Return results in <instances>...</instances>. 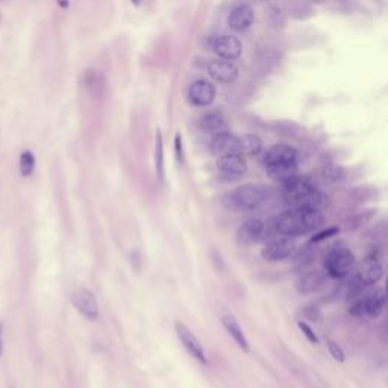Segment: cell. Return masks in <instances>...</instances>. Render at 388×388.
Instances as JSON below:
<instances>
[{"mask_svg": "<svg viewBox=\"0 0 388 388\" xmlns=\"http://www.w3.org/2000/svg\"><path fill=\"white\" fill-rule=\"evenodd\" d=\"M217 168L223 176H227L229 179H237L248 171V164L243 155H224L219 156Z\"/></svg>", "mask_w": 388, "mask_h": 388, "instance_id": "8fae6325", "label": "cell"}, {"mask_svg": "<svg viewBox=\"0 0 388 388\" xmlns=\"http://www.w3.org/2000/svg\"><path fill=\"white\" fill-rule=\"evenodd\" d=\"M264 234V223L258 219H250L248 222H244L238 232H237V240L243 246H249L256 243Z\"/></svg>", "mask_w": 388, "mask_h": 388, "instance_id": "e0dca14e", "label": "cell"}, {"mask_svg": "<svg viewBox=\"0 0 388 388\" xmlns=\"http://www.w3.org/2000/svg\"><path fill=\"white\" fill-rule=\"evenodd\" d=\"M297 161V150L288 144H276L264 155V166L276 163H294Z\"/></svg>", "mask_w": 388, "mask_h": 388, "instance_id": "ac0fdd59", "label": "cell"}, {"mask_svg": "<svg viewBox=\"0 0 388 388\" xmlns=\"http://www.w3.org/2000/svg\"><path fill=\"white\" fill-rule=\"evenodd\" d=\"M72 304L85 317V319L91 320V322H94V320L99 319V304H97V299H96V296L90 290H88V288H83V287L76 288L72 293Z\"/></svg>", "mask_w": 388, "mask_h": 388, "instance_id": "9c48e42d", "label": "cell"}, {"mask_svg": "<svg viewBox=\"0 0 388 388\" xmlns=\"http://www.w3.org/2000/svg\"><path fill=\"white\" fill-rule=\"evenodd\" d=\"M174 331H176V335H178V338L181 341V344L184 346V349L188 352V354L197 360L199 362L202 364H206L208 360H206V354H205V349L200 343V340L194 335L188 326H185L182 322H176L174 323Z\"/></svg>", "mask_w": 388, "mask_h": 388, "instance_id": "ba28073f", "label": "cell"}, {"mask_svg": "<svg viewBox=\"0 0 388 388\" xmlns=\"http://www.w3.org/2000/svg\"><path fill=\"white\" fill-rule=\"evenodd\" d=\"M269 197V188L261 184H246L232 191H229L223 197L227 208L235 211H252L258 208Z\"/></svg>", "mask_w": 388, "mask_h": 388, "instance_id": "3957f363", "label": "cell"}, {"mask_svg": "<svg viewBox=\"0 0 388 388\" xmlns=\"http://www.w3.org/2000/svg\"><path fill=\"white\" fill-rule=\"evenodd\" d=\"M355 264V256L346 248H333L325 258V272L333 279L346 277Z\"/></svg>", "mask_w": 388, "mask_h": 388, "instance_id": "277c9868", "label": "cell"}, {"mask_svg": "<svg viewBox=\"0 0 388 388\" xmlns=\"http://www.w3.org/2000/svg\"><path fill=\"white\" fill-rule=\"evenodd\" d=\"M211 152L217 156L241 155L240 138H237L231 132H223V134L214 135L213 141H211Z\"/></svg>", "mask_w": 388, "mask_h": 388, "instance_id": "7c38bea8", "label": "cell"}, {"mask_svg": "<svg viewBox=\"0 0 388 388\" xmlns=\"http://www.w3.org/2000/svg\"><path fill=\"white\" fill-rule=\"evenodd\" d=\"M0 19H2V15H0Z\"/></svg>", "mask_w": 388, "mask_h": 388, "instance_id": "d6a6232c", "label": "cell"}, {"mask_svg": "<svg viewBox=\"0 0 388 388\" xmlns=\"http://www.w3.org/2000/svg\"><path fill=\"white\" fill-rule=\"evenodd\" d=\"M216 54L226 61H234L241 55V43L231 35H222L214 40Z\"/></svg>", "mask_w": 388, "mask_h": 388, "instance_id": "2e32d148", "label": "cell"}, {"mask_svg": "<svg viewBox=\"0 0 388 388\" xmlns=\"http://www.w3.org/2000/svg\"><path fill=\"white\" fill-rule=\"evenodd\" d=\"M219 317H220V322H222L223 328L226 329V332L229 335H231L232 340L238 344V347L243 349L244 352H249V341H248V338H246V333L241 329L240 323L237 322L235 315L231 311H227L226 308H222L219 311Z\"/></svg>", "mask_w": 388, "mask_h": 388, "instance_id": "30bf717a", "label": "cell"}, {"mask_svg": "<svg viewBox=\"0 0 388 388\" xmlns=\"http://www.w3.org/2000/svg\"><path fill=\"white\" fill-rule=\"evenodd\" d=\"M208 73H209L211 78H213L214 81H217V82L232 83L237 79V76H238V70H237V67L231 61L216 59V61H211L209 62V65H208Z\"/></svg>", "mask_w": 388, "mask_h": 388, "instance_id": "9a60e30c", "label": "cell"}, {"mask_svg": "<svg viewBox=\"0 0 388 388\" xmlns=\"http://www.w3.org/2000/svg\"><path fill=\"white\" fill-rule=\"evenodd\" d=\"M155 168L156 176L161 182H164V143L161 131H156V147H155Z\"/></svg>", "mask_w": 388, "mask_h": 388, "instance_id": "603a6c76", "label": "cell"}, {"mask_svg": "<svg viewBox=\"0 0 388 388\" xmlns=\"http://www.w3.org/2000/svg\"><path fill=\"white\" fill-rule=\"evenodd\" d=\"M385 308V291L384 288H376L370 291L367 296H364L360 301L354 304L350 308V314L357 317L367 315L368 319H378V317L384 312Z\"/></svg>", "mask_w": 388, "mask_h": 388, "instance_id": "5b68a950", "label": "cell"}, {"mask_svg": "<svg viewBox=\"0 0 388 388\" xmlns=\"http://www.w3.org/2000/svg\"><path fill=\"white\" fill-rule=\"evenodd\" d=\"M304 314H305L306 319H309V320H312V322H320V320H322V314H320V311L317 309V308H314V306H305V308H304Z\"/></svg>", "mask_w": 388, "mask_h": 388, "instance_id": "83f0119b", "label": "cell"}, {"mask_svg": "<svg viewBox=\"0 0 388 388\" xmlns=\"http://www.w3.org/2000/svg\"><path fill=\"white\" fill-rule=\"evenodd\" d=\"M253 19H255V14H253L252 6L240 5L235 9H232L231 15H229V19H227V23L234 30L241 32L244 29H248L253 23Z\"/></svg>", "mask_w": 388, "mask_h": 388, "instance_id": "ffe728a7", "label": "cell"}, {"mask_svg": "<svg viewBox=\"0 0 388 388\" xmlns=\"http://www.w3.org/2000/svg\"><path fill=\"white\" fill-rule=\"evenodd\" d=\"M35 164H37V161H35V155L30 150H25L20 155L19 168H20V174L23 176V178H29V176L33 173Z\"/></svg>", "mask_w": 388, "mask_h": 388, "instance_id": "d4e9b609", "label": "cell"}, {"mask_svg": "<svg viewBox=\"0 0 388 388\" xmlns=\"http://www.w3.org/2000/svg\"><path fill=\"white\" fill-rule=\"evenodd\" d=\"M326 346H328V350H329V354H331V357L337 361V362H344V360H346V355H344V350L340 347V344H337L335 341H328L326 343Z\"/></svg>", "mask_w": 388, "mask_h": 388, "instance_id": "484cf974", "label": "cell"}, {"mask_svg": "<svg viewBox=\"0 0 388 388\" xmlns=\"http://www.w3.org/2000/svg\"><path fill=\"white\" fill-rule=\"evenodd\" d=\"M282 196H284V200L287 205H290V208L323 211L329 203L326 194L317 190L309 181L299 178V174L284 184Z\"/></svg>", "mask_w": 388, "mask_h": 388, "instance_id": "7a4b0ae2", "label": "cell"}, {"mask_svg": "<svg viewBox=\"0 0 388 388\" xmlns=\"http://www.w3.org/2000/svg\"><path fill=\"white\" fill-rule=\"evenodd\" d=\"M188 97H190V102L193 105H197V107H208V105L216 97V88L211 82L199 79L194 83H191L190 90H188Z\"/></svg>", "mask_w": 388, "mask_h": 388, "instance_id": "4fadbf2b", "label": "cell"}, {"mask_svg": "<svg viewBox=\"0 0 388 388\" xmlns=\"http://www.w3.org/2000/svg\"><path fill=\"white\" fill-rule=\"evenodd\" d=\"M266 171L267 176L270 179L285 184L287 181L296 178L299 174V168H297V161L294 163H276V164H269L266 166Z\"/></svg>", "mask_w": 388, "mask_h": 388, "instance_id": "d6986e66", "label": "cell"}, {"mask_svg": "<svg viewBox=\"0 0 388 388\" xmlns=\"http://www.w3.org/2000/svg\"><path fill=\"white\" fill-rule=\"evenodd\" d=\"M325 219L322 211L304 209V208H290L285 213L279 214L273 220L275 232L284 237H299L306 235L320 229Z\"/></svg>", "mask_w": 388, "mask_h": 388, "instance_id": "6da1fadb", "label": "cell"}, {"mask_svg": "<svg viewBox=\"0 0 388 388\" xmlns=\"http://www.w3.org/2000/svg\"><path fill=\"white\" fill-rule=\"evenodd\" d=\"M325 282H326V273L320 270H308L297 277L296 290L301 294H312L323 288Z\"/></svg>", "mask_w": 388, "mask_h": 388, "instance_id": "5bb4252c", "label": "cell"}, {"mask_svg": "<svg viewBox=\"0 0 388 388\" xmlns=\"http://www.w3.org/2000/svg\"><path fill=\"white\" fill-rule=\"evenodd\" d=\"M83 86L93 97H102L107 90V81H105L102 72L90 68L83 73Z\"/></svg>", "mask_w": 388, "mask_h": 388, "instance_id": "44dd1931", "label": "cell"}, {"mask_svg": "<svg viewBox=\"0 0 388 388\" xmlns=\"http://www.w3.org/2000/svg\"><path fill=\"white\" fill-rule=\"evenodd\" d=\"M337 232H338V229H337V227H329V229H326V231H322V232H319V234H315V237L312 238V243L322 241V240H325V238H328V237L335 235Z\"/></svg>", "mask_w": 388, "mask_h": 388, "instance_id": "f1b7e54d", "label": "cell"}, {"mask_svg": "<svg viewBox=\"0 0 388 388\" xmlns=\"http://www.w3.org/2000/svg\"><path fill=\"white\" fill-rule=\"evenodd\" d=\"M314 2H322V0H314Z\"/></svg>", "mask_w": 388, "mask_h": 388, "instance_id": "1f68e13d", "label": "cell"}, {"mask_svg": "<svg viewBox=\"0 0 388 388\" xmlns=\"http://www.w3.org/2000/svg\"><path fill=\"white\" fill-rule=\"evenodd\" d=\"M174 144H176V153H178V158H179V160H182L184 153H182V144H181V135H176Z\"/></svg>", "mask_w": 388, "mask_h": 388, "instance_id": "f546056e", "label": "cell"}, {"mask_svg": "<svg viewBox=\"0 0 388 388\" xmlns=\"http://www.w3.org/2000/svg\"><path fill=\"white\" fill-rule=\"evenodd\" d=\"M241 155H258L262 150V141L256 135H244L240 138Z\"/></svg>", "mask_w": 388, "mask_h": 388, "instance_id": "cb8c5ba5", "label": "cell"}, {"mask_svg": "<svg viewBox=\"0 0 388 388\" xmlns=\"http://www.w3.org/2000/svg\"><path fill=\"white\" fill-rule=\"evenodd\" d=\"M297 326H299V329L302 331V333L305 335V337L308 338L309 343H312V344H317V343H319V337H317L315 332L311 329V326H309L308 323H305L304 320H299V322H297Z\"/></svg>", "mask_w": 388, "mask_h": 388, "instance_id": "4316f807", "label": "cell"}, {"mask_svg": "<svg viewBox=\"0 0 388 388\" xmlns=\"http://www.w3.org/2000/svg\"><path fill=\"white\" fill-rule=\"evenodd\" d=\"M296 249V243L290 237H276L272 238L264 244V248L261 249V256L270 261V262H277L282 259H287L288 256L293 255Z\"/></svg>", "mask_w": 388, "mask_h": 388, "instance_id": "52a82bcc", "label": "cell"}, {"mask_svg": "<svg viewBox=\"0 0 388 388\" xmlns=\"http://www.w3.org/2000/svg\"><path fill=\"white\" fill-rule=\"evenodd\" d=\"M199 125L205 132L213 134V135L229 132V126H227L226 118L219 112H209V114L203 115L199 121Z\"/></svg>", "mask_w": 388, "mask_h": 388, "instance_id": "7402d4cb", "label": "cell"}, {"mask_svg": "<svg viewBox=\"0 0 388 388\" xmlns=\"http://www.w3.org/2000/svg\"><path fill=\"white\" fill-rule=\"evenodd\" d=\"M3 355V325L0 323V357Z\"/></svg>", "mask_w": 388, "mask_h": 388, "instance_id": "4dcf8cb0", "label": "cell"}, {"mask_svg": "<svg viewBox=\"0 0 388 388\" xmlns=\"http://www.w3.org/2000/svg\"><path fill=\"white\" fill-rule=\"evenodd\" d=\"M382 275H384V267L381 261L376 256H368L358 266L354 276V284L358 288L375 285L376 282L381 280Z\"/></svg>", "mask_w": 388, "mask_h": 388, "instance_id": "8992f818", "label": "cell"}]
</instances>
